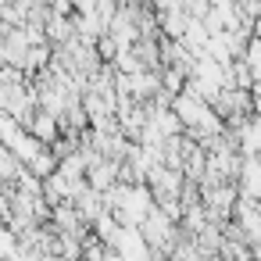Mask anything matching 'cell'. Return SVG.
<instances>
[{
	"instance_id": "6da1fadb",
	"label": "cell",
	"mask_w": 261,
	"mask_h": 261,
	"mask_svg": "<svg viewBox=\"0 0 261 261\" xmlns=\"http://www.w3.org/2000/svg\"><path fill=\"white\" fill-rule=\"evenodd\" d=\"M115 250L122 254V261H150L154 257V250H150L140 225H122V232L115 240Z\"/></svg>"
},
{
	"instance_id": "7a4b0ae2",
	"label": "cell",
	"mask_w": 261,
	"mask_h": 261,
	"mask_svg": "<svg viewBox=\"0 0 261 261\" xmlns=\"http://www.w3.org/2000/svg\"><path fill=\"white\" fill-rule=\"evenodd\" d=\"M236 186H240L243 197L261 200V154H243V165H240V179H236Z\"/></svg>"
},
{
	"instance_id": "3957f363",
	"label": "cell",
	"mask_w": 261,
	"mask_h": 261,
	"mask_svg": "<svg viewBox=\"0 0 261 261\" xmlns=\"http://www.w3.org/2000/svg\"><path fill=\"white\" fill-rule=\"evenodd\" d=\"M158 25H161V33H165V36L182 40V33H186V25H190V15H186L179 4H168V8H161V11H158Z\"/></svg>"
},
{
	"instance_id": "277c9868",
	"label": "cell",
	"mask_w": 261,
	"mask_h": 261,
	"mask_svg": "<svg viewBox=\"0 0 261 261\" xmlns=\"http://www.w3.org/2000/svg\"><path fill=\"white\" fill-rule=\"evenodd\" d=\"M243 61L254 68V75L261 79V36H254L250 43H247V54H243Z\"/></svg>"
}]
</instances>
